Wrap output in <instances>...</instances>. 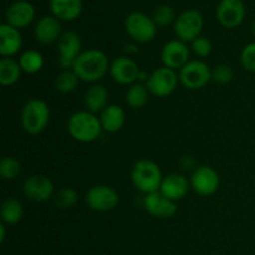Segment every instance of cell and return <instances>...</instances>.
<instances>
[{
    "instance_id": "1",
    "label": "cell",
    "mask_w": 255,
    "mask_h": 255,
    "mask_svg": "<svg viewBox=\"0 0 255 255\" xmlns=\"http://www.w3.org/2000/svg\"><path fill=\"white\" fill-rule=\"evenodd\" d=\"M110 61L104 51L90 49L82 51L75 61L72 70L80 81L97 82L110 71Z\"/></svg>"
},
{
    "instance_id": "2",
    "label": "cell",
    "mask_w": 255,
    "mask_h": 255,
    "mask_svg": "<svg viewBox=\"0 0 255 255\" xmlns=\"http://www.w3.org/2000/svg\"><path fill=\"white\" fill-rule=\"evenodd\" d=\"M67 131L75 141L90 143L96 141L104 129L96 115L89 111H79L70 116Z\"/></svg>"
},
{
    "instance_id": "3",
    "label": "cell",
    "mask_w": 255,
    "mask_h": 255,
    "mask_svg": "<svg viewBox=\"0 0 255 255\" xmlns=\"http://www.w3.org/2000/svg\"><path fill=\"white\" fill-rule=\"evenodd\" d=\"M131 179L133 186L139 192L144 194H151L159 191L163 177L156 162L143 158L134 163L131 172Z\"/></svg>"
},
{
    "instance_id": "4",
    "label": "cell",
    "mask_w": 255,
    "mask_h": 255,
    "mask_svg": "<svg viewBox=\"0 0 255 255\" xmlns=\"http://www.w3.org/2000/svg\"><path fill=\"white\" fill-rule=\"evenodd\" d=\"M50 120V110L46 102L31 99L24 105L21 111V126L29 134H39L46 128Z\"/></svg>"
},
{
    "instance_id": "5",
    "label": "cell",
    "mask_w": 255,
    "mask_h": 255,
    "mask_svg": "<svg viewBox=\"0 0 255 255\" xmlns=\"http://www.w3.org/2000/svg\"><path fill=\"white\" fill-rule=\"evenodd\" d=\"M127 34L129 37L141 44L151 42L156 37L157 25L152 17L142 11H133L126 17L125 21Z\"/></svg>"
},
{
    "instance_id": "6",
    "label": "cell",
    "mask_w": 255,
    "mask_h": 255,
    "mask_svg": "<svg viewBox=\"0 0 255 255\" xmlns=\"http://www.w3.org/2000/svg\"><path fill=\"white\" fill-rule=\"evenodd\" d=\"M203 26L204 20L201 12L196 9H188L177 16L174 21V32L181 41L192 42L201 36Z\"/></svg>"
},
{
    "instance_id": "7",
    "label": "cell",
    "mask_w": 255,
    "mask_h": 255,
    "mask_svg": "<svg viewBox=\"0 0 255 255\" xmlns=\"http://www.w3.org/2000/svg\"><path fill=\"white\" fill-rule=\"evenodd\" d=\"M179 82V75L176 70L162 66L154 70L146 81L149 94L157 97H167L174 92Z\"/></svg>"
},
{
    "instance_id": "8",
    "label": "cell",
    "mask_w": 255,
    "mask_h": 255,
    "mask_svg": "<svg viewBox=\"0 0 255 255\" xmlns=\"http://www.w3.org/2000/svg\"><path fill=\"white\" fill-rule=\"evenodd\" d=\"M212 80V70L201 60H191L179 70V81L189 90H199Z\"/></svg>"
},
{
    "instance_id": "9",
    "label": "cell",
    "mask_w": 255,
    "mask_h": 255,
    "mask_svg": "<svg viewBox=\"0 0 255 255\" xmlns=\"http://www.w3.org/2000/svg\"><path fill=\"white\" fill-rule=\"evenodd\" d=\"M85 201L90 209L104 213V212H110L116 208L120 197L112 187L99 184V186L91 187L87 191Z\"/></svg>"
},
{
    "instance_id": "10",
    "label": "cell",
    "mask_w": 255,
    "mask_h": 255,
    "mask_svg": "<svg viewBox=\"0 0 255 255\" xmlns=\"http://www.w3.org/2000/svg\"><path fill=\"white\" fill-rule=\"evenodd\" d=\"M81 37L76 31L67 30L62 32L61 37L57 41L59 51V65L64 70H70L74 66L75 61L81 54Z\"/></svg>"
},
{
    "instance_id": "11",
    "label": "cell",
    "mask_w": 255,
    "mask_h": 255,
    "mask_svg": "<svg viewBox=\"0 0 255 255\" xmlns=\"http://www.w3.org/2000/svg\"><path fill=\"white\" fill-rule=\"evenodd\" d=\"M217 20L227 29L238 27L246 17V6L242 0H221L217 6Z\"/></svg>"
},
{
    "instance_id": "12",
    "label": "cell",
    "mask_w": 255,
    "mask_h": 255,
    "mask_svg": "<svg viewBox=\"0 0 255 255\" xmlns=\"http://www.w3.org/2000/svg\"><path fill=\"white\" fill-rule=\"evenodd\" d=\"M219 174L209 166H199L193 171L191 177V186L201 196H212L219 188Z\"/></svg>"
},
{
    "instance_id": "13",
    "label": "cell",
    "mask_w": 255,
    "mask_h": 255,
    "mask_svg": "<svg viewBox=\"0 0 255 255\" xmlns=\"http://www.w3.org/2000/svg\"><path fill=\"white\" fill-rule=\"evenodd\" d=\"M22 192L27 199L32 202H46L54 196V183L51 179L42 174H35L24 182Z\"/></svg>"
},
{
    "instance_id": "14",
    "label": "cell",
    "mask_w": 255,
    "mask_h": 255,
    "mask_svg": "<svg viewBox=\"0 0 255 255\" xmlns=\"http://www.w3.org/2000/svg\"><path fill=\"white\" fill-rule=\"evenodd\" d=\"M189 47L186 42L181 40H171L162 47L161 59L166 67L172 70H181L186 64H188L189 60Z\"/></svg>"
},
{
    "instance_id": "15",
    "label": "cell",
    "mask_w": 255,
    "mask_h": 255,
    "mask_svg": "<svg viewBox=\"0 0 255 255\" xmlns=\"http://www.w3.org/2000/svg\"><path fill=\"white\" fill-rule=\"evenodd\" d=\"M141 69L128 56L116 57L110 65V74L112 79L121 85H133L138 80Z\"/></svg>"
},
{
    "instance_id": "16",
    "label": "cell",
    "mask_w": 255,
    "mask_h": 255,
    "mask_svg": "<svg viewBox=\"0 0 255 255\" xmlns=\"http://www.w3.org/2000/svg\"><path fill=\"white\" fill-rule=\"evenodd\" d=\"M6 24L16 27V29H24L29 26L35 19V7L34 5L26 0H19L10 5L5 12Z\"/></svg>"
},
{
    "instance_id": "17",
    "label": "cell",
    "mask_w": 255,
    "mask_h": 255,
    "mask_svg": "<svg viewBox=\"0 0 255 255\" xmlns=\"http://www.w3.org/2000/svg\"><path fill=\"white\" fill-rule=\"evenodd\" d=\"M61 35V21L52 15L42 16L35 25L34 36L41 45H50L55 41H59Z\"/></svg>"
},
{
    "instance_id": "18",
    "label": "cell",
    "mask_w": 255,
    "mask_h": 255,
    "mask_svg": "<svg viewBox=\"0 0 255 255\" xmlns=\"http://www.w3.org/2000/svg\"><path fill=\"white\" fill-rule=\"evenodd\" d=\"M144 208L151 216L157 217V218H171L177 213L176 202L167 198L159 191L146 194Z\"/></svg>"
},
{
    "instance_id": "19",
    "label": "cell",
    "mask_w": 255,
    "mask_h": 255,
    "mask_svg": "<svg viewBox=\"0 0 255 255\" xmlns=\"http://www.w3.org/2000/svg\"><path fill=\"white\" fill-rule=\"evenodd\" d=\"M188 191L189 181L186 177L178 173H172L163 177L161 188H159V192L163 196H166L167 198H169L173 202L181 201L182 198H184L187 193H188Z\"/></svg>"
},
{
    "instance_id": "20",
    "label": "cell",
    "mask_w": 255,
    "mask_h": 255,
    "mask_svg": "<svg viewBox=\"0 0 255 255\" xmlns=\"http://www.w3.org/2000/svg\"><path fill=\"white\" fill-rule=\"evenodd\" d=\"M22 46L20 30L9 24L0 25V54L2 57H11L17 54Z\"/></svg>"
},
{
    "instance_id": "21",
    "label": "cell",
    "mask_w": 255,
    "mask_h": 255,
    "mask_svg": "<svg viewBox=\"0 0 255 255\" xmlns=\"http://www.w3.org/2000/svg\"><path fill=\"white\" fill-rule=\"evenodd\" d=\"M50 11L60 21H72L82 12V0H50Z\"/></svg>"
},
{
    "instance_id": "22",
    "label": "cell",
    "mask_w": 255,
    "mask_h": 255,
    "mask_svg": "<svg viewBox=\"0 0 255 255\" xmlns=\"http://www.w3.org/2000/svg\"><path fill=\"white\" fill-rule=\"evenodd\" d=\"M109 91L104 85L95 84L87 89L85 92L84 104L86 111L91 114H101L107 106H109Z\"/></svg>"
},
{
    "instance_id": "23",
    "label": "cell",
    "mask_w": 255,
    "mask_h": 255,
    "mask_svg": "<svg viewBox=\"0 0 255 255\" xmlns=\"http://www.w3.org/2000/svg\"><path fill=\"white\" fill-rule=\"evenodd\" d=\"M100 122L102 129L109 133H116L124 127L126 121V114L119 105H109L100 114Z\"/></svg>"
},
{
    "instance_id": "24",
    "label": "cell",
    "mask_w": 255,
    "mask_h": 255,
    "mask_svg": "<svg viewBox=\"0 0 255 255\" xmlns=\"http://www.w3.org/2000/svg\"><path fill=\"white\" fill-rule=\"evenodd\" d=\"M21 66L19 61L11 57H2L0 60V84L2 86H11L19 81L21 76Z\"/></svg>"
},
{
    "instance_id": "25",
    "label": "cell",
    "mask_w": 255,
    "mask_h": 255,
    "mask_svg": "<svg viewBox=\"0 0 255 255\" xmlns=\"http://www.w3.org/2000/svg\"><path fill=\"white\" fill-rule=\"evenodd\" d=\"M24 216V208L20 201L16 198H6L1 204L0 208V217H1V222L7 226H14V224L19 223Z\"/></svg>"
},
{
    "instance_id": "26",
    "label": "cell",
    "mask_w": 255,
    "mask_h": 255,
    "mask_svg": "<svg viewBox=\"0 0 255 255\" xmlns=\"http://www.w3.org/2000/svg\"><path fill=\"white\" fill-rule=\"evenodd\" d=\"M19 64L22 71L26 74H36L44 66V56L36 50H27L21 54Z\"/></svg>"
},
{
    "instance_id": "27",
    "label": "cell",
    "mask_w": 255,
    "mask_h": 255,
    "mask_svg": "<svg viewBox=\"0 0 255 255\" xmlns=\"http://www.w3.org/2000/svg\"><path fill=\"white\" fill-rule=\"evenodd\" d=\"M148 95L146 85L133 84L126 92V104L132 109H141L148 101Z\"/></svg>"
},
{
    "instance_id": "28",
    "label": "cell",
    "mask_w": 255,
    "mask_h": 255,
    "mask_svg": "<svg viewBox=\"0 0 255 255\" xmlns=\"http://www.w3.org/2000/svg\"><path fill=\"white\" fill-rule=\"evenodd\" d=\"M79 81L80 79L74 70H64L55 79V89L61 94H70L76 90Z\"/></svg>"
},
{
    "instance_id": "29",
    "label": "cell",
    "mask_w": 255,
    "mask_h": 255,
    "mask_svg": "<svg viewBox=\"0 0 255 255\" xmlns=\"http://www.w3.org/2000/svg\"><path fill=\"white\" fill-rule=\"evenodd\" d=\"M21 172V163L15 157H4L0 161V176L5 181H12Z\"/></svg>"
},
{
    "instance_id": "30",
    "label": "cell",
    "mask_w": 255,
    "mask_h": 255,
    "mask_svg": "<svg viewBox=\"0 0 255 255\" xmlns=\"http://www.w3.org/2000/svg\"><path fill=\"white\" fill-rule=\"evenodd\" d=\"M77 192L71 187H64L55 194V204L60 209H70L77 203Z\"/></svg>"
},
{
    "instance_id": "31",
    "label": "cell",
    "mask_w": 255,
    "mask_h": 255,
    "mask_svg": "<svg viewBox=\"0 0 255 255\" xmlns=\"http://www.w3.org/2000/svg\"><path fill=\"white\" fill-rule=\"evenodd\" d=\"M153 21L156 22L157 26H168L172 22L176 21L177 17L174 16V10L169 5H159L156 7L153 12Z\"/></svg>"
},
{
    "instance_id": "32",
    "label": "cell",
    "mask_w": 255,
    "mask_h": 255,
    "mask_svg": "<svg viewBox=\"0 0 255 255\" xmlns=\"http://www.w3.org/2000/svg\"><path fill=\"white\" fill-rule=\"evenodd\" d=\"M233 69L227 64L217 65V66L212 70V80H213L216 84H228V82H231L232 80H233Z\"/></svg>"
},
{
    "instance_id": "33",
    "label": "cell",
    "mask_w": 255,
    "mask_h": 255,
    "mask_svg": "<svg viewBox=\"0 0 255 255\" xmlns=\"http://www.w3.org/2000/svg\"><path fill=\"white\" fill-rule=\"evenodd\" d=\"M192 50H193L197 56L207 57L211 55L212 50H213V45H212V41L208 37L199 36L194 41H192Z\"/></svg>"
},
{
    "instance_id": "34",
    "label": "cell",
    "mask_w": 255,
    "mask_h": 255,
    "mask_svg": "<svg viewBox=\"0 0 255 255\" xmlns=\"http://www.w3.org/2000/svg\"><path fill=\"white\" fill-rule=\"evenodd\" d=\"M241 61L247 71L255 72V41L244 47L241 55Z\"/></svg>"
},
{
    "instance_id": "35",
    "label": "cell",
    "mask_w": 255,
    "mask_h": 255,
    "mask_svg": "<svg viewBox=\"0 0 255 255\" xmlns=\"http://www.w3.org/2000/svg\"><path fill=\"white\" fill-rule=\"evenodd\" d=\"M4 241H5V224L1 222V224H0V242L2 243Z\"/></svg>"
},
{
    "instance_id": "36",
    "label": "cell",
    "mask_w": 255,
    "mask_h": 255,
    "mask_svg": "<svg viewBox=\"0 0 255 255\" xmlns=\"http://www.w3.org/2000/svg\"><path fill=\"white\" fill-rule=\"evenodd\" d=\"M253 34H254V36H255V20H254V22H253Z\"/></svg>"
}]
</instances>
